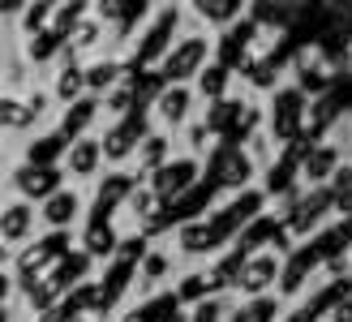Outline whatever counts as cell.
Segmentation results:
<instances>
[{
  "instance_id": "cell-1",
  "label": "cell",
  "mask_w": 352,
  "mask_h": 322,
  "mask_svg": "<svg viewBox=\"0 0 352 322\" xmlns=\"http://www.w3.org/2000/svg\"><path fill=\"white\" fill-rule=\"evenodd\" d=\"M185 30V9L172 5V0H151L146 17L133 26V34L125 39V61H129V74L138 78H151L155 65L168 56V47L176 43V34Z\"/></svg>"
},
{
  "instance_id": "cell-5",
  "label": "cell",
  "mask_w": 352,
  "mask_h": 322,
  "mask_svg": "<svg viewBox=\"0 0 352 322\" xmlns=\"http://www.w3.org/2000/svg\"><path fill=\"white\" fill-rule=\"evenodd\" d=\"M146 125L151 129H160V133H181L189 120H198L202 112V103L198 95H193V86H155V91L146 95Z\"/></svg>"
},
{
  "instance_id": "cell-18",
  "label": "cell",
  "mask_w": 352,
  "mask_h": 322,
  "mask_svg": "<svg viewBox=\"0 0 352 322\" xmlns=\"http://www.w3.org/2000/svg\"><path fill=\"white\" fill-rule=\"evenodd\" d=\"M288 314V301L284 297H250V301H236L232 297V305H228L223 322H284Z\"/></svg>"
},
{
  "instance_id": "cell-22",
  "label": "cell",
  "mask_w": 352,
  "mask_h": 322,
  "mask_svg": "<svg viewBox=\"0 0 352 322\" xmlns=\"http://www.w3.org/2000/svg\"><path fill=\"white\" fill-rule=\"evenodd\" d=\"M327 189H331V193H348V189H352V155L344 159V164H340L336 172H331V181H327Z\"/></svg>"
},
{
  "instance_id": "cell-13",
  "label": "cell",
  "mask_w": 352,
  "mask_h": 322,
  "mask_svg": "<svg viewBox=\"0 0 352 322\" xmlns=\"http://www.w3.org/2000/svg\"><path fill=\"white\" fill-rule=\"evenodd\" d=\"M146 86H155V82H151V78L142 82L138 74L120 78L112 91L99 99V125H108V120H125V116H133V112H142V107H146Z\"/></svg>"
},
{
  "instance_id": "cell-24",
  "label": "cell",
  "mask_w": 352,
  "mask_h": 322,
  "mask_svg": "<svg viewBox=\"0 0 352 322\" xmlns=\"http://www.w3.org/2000/svg\"><path fill=\"white\" fill-rule=\"evenodd\" d=\"M9 266H13V249L0 241V271H9Z\"/></svg>"
},
{
  "instance_id": "cell-17",
  "label": "cell",
  "mask_w": 352,
  "mask_h": 322,
  "mask_svg": "<svg viewBox=\"0 0 352 322\" xmlns=\"http://www.w3.org/2000/svg\"><path fill=\"white\" fill-rule=\"evenodd\" d=\"M65 147H69V142L52 129V125H43L39 133H30L26 142H17V159H22V164H30V168H52V172H56Z\"/></svg>"
},
{
  "instance_id": "cell-7",
  "label": "cell",
  "mask_w": 352,
  "mask_h": 322,
  "mask_svg": "<svg viewBox=\"0 0 352 322\" xmlns=\"http://www.w3.org/2000/svg\"><path fill=\"white\" fill-rule=\"evenodd\" d=\"M103 172H108V164H103V151H99V138H95V133L74 138V142L65 147L60 164H56L60 185H74V189H86V193L99 185Z\"/></svg>"
},
{
  "instance_id": "cell-4",
  "label": "cell",
  "mask_w": 352,
  "mask_h": 322,
  "mask_svg": "<svg viewBox=\"0 0 352 322\" xmlns=\"http://www.w3.org/2000/svg\"><path fill=\"white\" fill-rule=\"evenodd\" d=\"M34 211H39V232H47V237H74L91 219V193L74 189V185H56Z\"/></svg>"
},
{
  "instance_id": "cell-11",
  "label": "cell",
  "mask_w": 352,
  "mask_h": 322,
  "mask_svg": "<svg viewBox=\"0 0 352 322\" xmlns=\"http://www.w3.org/2000/svg\"><path fill=\"white\" fill-rule=\"evenodd\" d=\"M56 185H60V176L52 168H30V164L17 159V164L9 168V176H5V185H0V198H17V202L39 206Z\"/></svg>"
},
{
  "instance_id": "cell-19",
  "label": "cell",
  "mask_w": 352,
  "mask_h": 322,
  "mask_svg": "<svg viewBox=\"0 0 352 322\" xmlns=\"http://www.w3.org/2000/svg\"><path fill=\"white\" fill-rule=\"evenodd\" d=\"M236 91V74L228 65H206L202 74H198V82H193V95H198V103L206 107V103H219V99H228Z\"/></svg>"
},
{
  "instance_id": "cell-3",
  "label": "cell",
  "mask_w": 352,
  "mask_h": 322,
  "mask_svg": "<svg viewBox=\"0 0 352 322\" xmlns=\"http://www.w3.org/2000/svg\"><path fill=\"white\" fill-rule=\"evenodd\" d=\"M344 159H348V142H344V120H340V125H331L322 138H314V142H305V147L296 151L292 181L301 189H318V185L331 181V172H336Z\"/></svg>"
},
{
  "instance_id": "cell-23",
  "label": "cell",
  "mask_w": 352,
  "mask_h": 322,
  "mask_svg": "<svg viewBox=\"0 0 352 322\" xmlns=\"http://www.w3.org/2000/svg\"><path fill=\"white\" fill-rule=\"evenodd\" d=\"M17 164V147L9 138H0V185H5V176H9V168Z\"/></svg>"
},
{
  "instance_id": "cell-14",
  "label": "cell",
  "mask_w": 352,
  "mask_h": 322,
  "mask_svg": "<svg viewBox=\"0 0 352 322\" xmlns=\"http://www.w3.org/2000/svg\"><path fill=\"white\" fill-rule=\"evenodd\" d=\"M120 78H129V61H125L120 47L103 52V56H95V61H82V86H86L91 99H103Z\"/></svg>"
},
{
  "instance_id": "cell-10",
  "label": "cell",
  "mask_w": 352,
  "mask_h": 322,
  "mask_svg": "<svg viewBox=\"0 0 352 322\" xmlns=\"http://www.w3.org/2000/svg\"><path fill=\"white\" fill-rule=\"evenodd\" d=\"M185 22L189 26H198V30H206V34H228L241 17H245V9H250V0H185Z\"/></svg>"
},
{
  "instance_id": "cell-12",
  "label": "cell",
  "mask_w": 352,
  "mask_h": 322,
  "mask_svg": "<svg viewBox=\"0 0 352 322\" xmlns=\"http://www.w3.org/2000/svg\"><path fill=\"white\" fill-rule=\"evenodd\" d=\"M39 211L30 202H17V198H0V241H5L13 254L26 249L30 241H39Z\"/></svg>"
},
{
  "instance_id": "cell-6",
  "label": "cell",
  "mask_w": 352,
  "mask_h": 322,
  "mask_svg": "<svg viewBox=\"0 0 352 322\" xmlns=\"http://www.w3.org/2000/svg\"><path fill=\"white\" fill-rule=\"evenodd\" d=\"M279 275H284V254H275V249H254V254L241 258L228 297H236V301L271 297V292H279Z\"/></svg>"
},
{
  "instance_id": "cell-26",
  "label": "cell",
  "mask_w": 352,
  "mask_h": 322,
  "mask_svg": "<svg viewBox=\"0 0 352 322\" xmlns=\"http://www.w3.org/2000/svg\"><path fill=\"white\" fill-rule=\"evenodd\" d=\"M318 322H327V318H318Z\"/></svg>"
},
{
  "instance_id": "cell-8",
  "label": "cell",
  "mask_w": 352,
  "mask_h": 322,
  "mask_svg": "<svg viewBox=\"0 0 352 322\" xmlns=\"http://www.w3.org/2000/svg\"><path fill=\"white\" fill-rule=\"evenodd\" d=\"M146 112H133L125 120H108V125H99L95 138H99V151H103V164L108 168H129V159L138 151V142L146 138Z\"/></svg>"
},
{
  "instance_id": "cell-9",
  "label": "cell",
  "mask_w": 352,
  "mask_h": 322,
  "mask_svg": "<svg viewBox=\"0 0 352 322\" xmlns=\"http://www.w3.org/2000/svg\"><path fill=\"white\" fill-rule=\"evenodd\" d=\"M198 181H202V159L181 155V151H176V155H172V159H168V164L155 172V176H146V185H151L155 198H160V206H164V211H172V206L181 202L193 185H198Z\"/></svg>"
},
{
  "instance_id": "cell-15",
  "label": "cell",
  "mask_w": 352,
  "mask_h": 322,
  "mask_svg": "<svg viewBox=\"0 0 352 322\" xmlns=\"http://www.w3.org/2000/svg\"><path fill=\"white\" fill-rule=\"evenodd\" d=\"M172 155H176V138L172 133H160V129H146V138L138 142V151L129 159V172L138 176V181H146V176H155Z\"/></svg>"
},
{
  "instance_id": "cell-16",
  "label": "cell",
  "mask_w": 352,
  "mask_h": 322,
  "mask_svg": "<svg viewBox=\"0 0 352 322\" xmlns=\"http://www.w3.org/2000/svg\"><path fill=\"white\" fill-rule=\"evenodd\" d=\"M52 129H56L65 142H74L82 133H95L99 129V99L82 95V99H74L69 107H60V112L52 116Z\"/></svg>"
},
{
  "instance_id": "cell-21",
  "label": "cell",
  "mask_w": 352,
  "mask_h": 322,
  "mask_svg": "<svg viewBox=\"0 0 352 322\" xmlns=\"http://www.w3.org/2000/svg\"><path fill=\"white\" fill-rule=\"evenodd\" d=\"M228 305H232V297H206V301L185 310V322H223Z\"/></svg>"
},
{
  "instance_id": "cell-25",
  "label": "cell",
  "mask_w": 352,
  "mask_h": 322,
  "mask_svg": "<svg viewBox=\"0 0 352 322\" xmlns=\"http://www.w3.org/2000/svg\"><path fill=\"white\" fill-rule=\"evenodd\" d=\"M344 142H348V155H352V116L344 120Z\"/></svg>"
},
{
  "instance_id": "cell-2",
  "label": "cell",
  "mask_w": 352,
  "mask_h": 322,
  "mask_svg": "<svg viewBox=\"0 0 352 322\" xmlns=\"http://www.w3.org/2000/svg\"><path fill=\"white\" fill-rule=\"evenodd\" d=\"M206 65H215V34H206V30L185 22V30L176 34V43L168 47V56L155 65L151 82L155 86H193Z\"/></svg>"
},
{
  "instance_id": "cell-20",
  "label": "cell",
  "mask_w": 352,
  "mask_h": 322,
  "mask_svg": "<svg viewBox=\"0 0 352 322\" xmlns=\"http://www.w3.org/2000/svg\"><path fill=\"white\" fill-rule=\"evenodd\" d=\"M86 13H91V0H52V22H47V34L65 39V34L74 30Z\"/></svg>"
}]
</instances>
